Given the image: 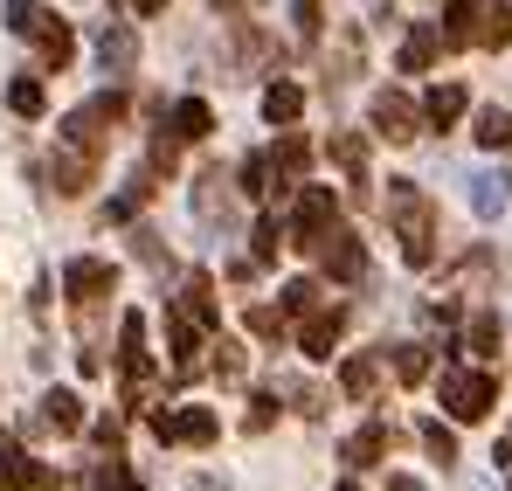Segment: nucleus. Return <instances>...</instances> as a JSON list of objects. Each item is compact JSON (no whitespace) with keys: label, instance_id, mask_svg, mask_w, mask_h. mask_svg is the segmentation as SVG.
<instances>
[{"label":"nucleus","instance_id":"nucleus-28","mask_svg":"<svg viewBox=\"0 0 512 491\" xmlns=\"http://www.w3.org/2000/svg\"><path fill=\"white\" fill-rule=\"evenodd\" d=\"M471 132H478V146L506 153V146H512V111H499V104H492V111H478V125H471Z\"/></svg>","mask_w":512,"mask_h":491},{"label":"nucleus","instance_id":"nucleus-37","mask_svg":"<svg viewBox=\"0 0 512 491\" xmlns=\"http://www.w3.org/2000/svg\"><path fill=\"white\" fill-rule=\"evenodd\" d=\"M243 194H270V153H250L243 160V180H236Z\"/></svg>","mask_w":512,"mask_h":491},{"label":"nucleus","instance_id":"nucleus-10","mask_svg":"<svg viewBox=\"0 0 512 491\" xmlns=\"http://www.w3.org/2000/svg\"><path fill=\"white\" fill-rule=\"evenodd\" d=\"M319 263H326V277H333V284H360V277H367V249H360V236H353L346 222L333 229V236H326Z\"/></svg>","mask_w":512,"mask_h":491},{"label":"nucleus","instance_id":"nucleus-20","mask_svg":"<svg viewBox=\"0 0 512 491\" xmlns=\"http://www.w3.org/2000/svg\"><path fill=\"white\" fill-rule=\"evenodd\" d=\"M42 422H49V429H63V436H70V429H84V395L49 388V395H42Z\"/></svg>","mask_w":512,"mask_h":491},{"label":"nucleus","instance_id":"nucleus-25","mask_svg":"<svg viewBox=\"0 0 512 491\" xmlns=\"http://www.w3.org/2000/svg\"><path fill=\"white\" fill-rule=\"evenodd\" d=\"M436 49H443V28H409L402 35V70H429Z\"/></svg>","mask_w":512,"mask_h":491},{"label":"nucleus","instance_id":"nucleus-19","mask_svg":"<svg viewBox=\"0 0 512 491\" xmlns=\"http://www.w3.org/2000/svg\"><path fill=\"white\" fill-rule=\"evenodd\" d=\"M194 215H201L208 229H229V187H222V173H201V187H194Z\"/></svg>","mask_w":512,"mask_h":491},{"label":"nucleus","instance_id":"nucleus-7","mask_svg":"<svg viewBox=\"0 0 512 491\" xmlns=\"http://www.w3.org/2000/svg\"><path fill=\"white\" fill-rule=\"evenodd\" d=\"M63 284H70V305H77V312H97V305L118 291V270H111L104 256H77V263L63 270Z\"/></svg>","mask_w":512,"mask_h":491},{"label":"nucleus","instance_id":"nucleus-5","mask_svg":"<svg viewBox=\"0 0 512 491\" xmlns=\"http://www.w3.org/2000/svg\"><path fill=\"white\" fill-rule=\"evenodd\" d=\"M492 402H499V381H492L485 367H478V374H471V367H450V374H443V409L457 415V422H485Z\"/></svg>","mask_w":512,"mask_h":491},{"label":"nucleus","instance_id":"nucleus-13","mask_svg":"<svg viewBox=\"0 0 512 491\" xmlns=\"http://www.w3.org/2000/svg\"><path fill=\"white\" fill-rule=\"evenodd\" d=\"M0 485L7 491H56V471H42L21 443H0Z\"/></svg>","mask_w":512,"mask_h":491},{"label":"nucleus","instance_id":"nucleus-23","mask_svg":"<svg viewBox=\"0 0 512 491\" xmlns=\"http://www.w3.org/2000/svg\"><path fill=\"white\" fill-rule=\"evenodd\" d=\"M423 118L436 125V132H443V125H457V118H464V83H436V90L423 97Z\"/></svg>","mask_w":512,"mask_h":491},{"label":"nucleus","instance_id":"nucleus-9","mask_svg":"<svg viewBox=\"0 0 512 491\" xmlns=\"http://www.w3.org/2000/svg\"><path fill=\"white\" fill-rule=\"evenodd\" d=\"M367 118H374V132H381L388 146H409V139L423 132V125H416V104H409L402 90H381V97L367 104Z\"/></svg>","mask_w":512,"mask_h":491},{"label":"nucleus","instance_id":"nucleus-1","mask_svg":"<svg viewBox=\"0 0 512 491\" xmlns=\"http://www.w3.org/2000/svg\"><path fill=\"white\" fill-rule=\"evenodd\" d=\"M388 215H395V236H402V256L423 270L429 256H436V215H429L423 187L416 180H395L388 187Z\"/></svg>","mask_w":512,"mask_h":491},{"label":"nucleus","instance_id":"nucleus-12","mask_svg":"<svg viewBox=\"0 0 512 491\" xmlns=\"http://www.w3.org/2000/svg\"><path fill=\"white\" fill-rule=\"evenodd\" d=\"M167 339H173V367H180V381H187V374L201 367V346H208V326H201L194 312H180V305H173V312H167Z\"/></svg>","mask_w":512,"mask_h":491},{"label":"nucleus","instance_id":"nucleus-44","mask_svg":"<svg viewBox=\"0 0 512 491\" xmlns=\"http://www.w3.org/2000/svg\"><path fill=\"white\" fill-rule=\"evenodd\" d=\"M492 464H506V471H512V429L499 436V450H492Z\"/></svg>","mask_w":512,"mask_h":491},{"label":"nucleus","instance_id":"nucleus-14","mask_svg":"<svg viewBox=\"0 0 512 491\" xmlns=\"http://www.w3.org/2000/svg\"><path fill=\"white\" fill-rule=\"evenodd\" d=\"M340 332H346V312H340V305H312V312H305V332H298V346H305L312 360H333Z\"/></svg>","mask_w":512,"mask_h":491},{"label":"nucleus","instance_id":"nucleus-46","mask_svg":"<svg viewBox=\"0 0 512 491\" xmlns=\"http://www.w3.org/2000/svg\"><path fill=\"white\" fill-rule=\"evenodd\" d=\"M160 7H167V0H132V14H160Z\"/></svg>","mask_w":512,"mask_h":491},{"label":"nucleus","instance_id":"nucleus-48","mask_svg":"<svg viewBox=\"0 0 512 491\" xmlns=\"http://www.w3.org/2000/svg\"><path fill=\"white\" fill-rule=\"evenodd\" d=\"M340 491H353V485H340Z\"/></svg>","mask_w":512,"mask_h":491},{"label":"nucleus","instance_id":"nucleus-4","mask_svg":"<svg viewBox=\"0 0 512 491\" xmlns=\"http://www.w3.org/2000/svg\"><path fill=\"white\" fill-rule=\"evenodd\" d=\"M333 229H340V201H333V187H305L298 208H291V243L305 249V256H319Z\"/></svg>","mask_w":512,"mask_h":491},{"label":"nucleus","instance_id":"nucleus-32","mask_svg":"<svg viewBox=\"0 0 512 491\" xmlns=\"http://www.w3.org/2000/svg\"><path fill=\"white\" fill-rule=\"evenodd\" d=\"M90 491H139V478H132V471H125L118 457H104V464L90 471Z\"/></svg>","mask_w":512,"mask_h":491},{"label":"nucleus","instance_id":"nucleus-8","mask_svg":"<svg viewBox=\"0 0 512 491\" xmlns=\"http://www.w3.org/2000/svg\"><path fill=\"white\" fill-rule=\"evenodd\" d=\"M464 201H471L478 222H499V215L512 208V173H506V166H478V173H464Z\"/></svg>","mask_w":512,"mask_h":491},{"label":"nucleus","instance_id":"nucleus-27","mask_svg":"<svg viewBox=\"0 0 512 491\" xmlns=\"http://www.w3.org/2000/svg\"><path fill=\"white\" fill-rule=\"evenodd\" d=\"M333 160L346 166V180H353V194H360V187H367V139H360V132H340V139H333Z\"/></svg>","mask_w":512,"mask_h":491},{"label":"nucleus","instance_id":"nucleus-35","mask_svg":"<svg viewBox=\"0 0 512 491\" xmlns=\"http://www.w3.org/2000/svg\"><path fill=\"white\" fill-rule=\"evenodd\" d=\"M416 436H423V443H429V457H436V464H457V436H450L443 422H423Z\"/></svg>","mask_w":512,"mask_h":491},{"label":"nucleus","instance_id":"nucleus-22","mask_svg":"<svg viewBox=\"0 0 512 491\" xmlns=\"http://www.w3.org/2000/svg\"><path fill=\"white\" fill-rule=\"evenodd\" d=\"M167 125L180 132V139H208V132H215V111H208L201 97H180V104L167 111Z\"/></svg>","mask_w":512,"mask_h":491},{"label":"nucleus","instance_id":"nucleus-26","mask_svg":"<svg viewBox=\"0 0 512 491\" xmlns=\"http://www.w3.org/2000/svg\"><path fill=\"white\" fill-rule=\"evenodd\" d=\"M298 111H305V90H298V83H270V90H263V118H270V125H291Z\"/></svg>","mask_w":512,"mask_h":491},{"label":"nucleus","instance_id":"nucleus-47","mask_svg":"<svg viewBox=\"0 0 512 491\" xmlns=\"http://www.w3.org/2000/svg\"><path fill=\"white\" fill-rule=\"evenodd\" d=\"M388 491H423V485L416 478H388Z\"/></svg>","mask_w":512,"mask_h":491},{"label":"nucleus","instance_id":"nucleus-36","mask_svg":"<svg viewBox=\"0 0 512 491\" xmlns=\"http://www.w3.org/2000/svg\"><path fill=\"white\" fill-rule=\"evenodd\" d=\"M395 374H402V381L416 388V381L429 374V346H395Z\"/></svg>","mask_w":512,"mask_h":491},{"label":"nucleus","instance_id":"nucleus-2","mask_svg":"<svg viewBox=\"0 0 512 491\" xmlns=\"http://www.w3.org/2000/svg\"><path fill=\"white\" fill-rule=\"evenodd\" d=\"M0 14H7L14 35H28V42L42 49V70H70V28H63V14H49V7H35V0H7Z\"/></svg>","mask_w":512,"mask_h":491},{"label":"nucleus","instance_id":"nucleus-24","mask_svg":"<svg viewBox=\"0 0 512 491\" xmlns=\"http://www.w3.org/2000/svg\"><path fill=\"white\" fill-rule=\"evenodd\" d=\"M153 180H160V173H153V166H139V173L125 180V194H118V201L104 208V222H132V215H139V201L153 194Z\"/></svg>","mask_w":512,"mask_h":491},{"label":"nucleus","instance_id":"nucleus-34","mask_svg":"<svg viewBox=\"0 0 512 491\" xmlns=\"http://www.w3.org/2000/svg\"><path fill=\"white\" fill-rule=\"evenodd\" d=\"M464 346H471V353H499V319H492V312H478V319L464 326Z\"/></svg>","mask_w":512,"mask_h":491},{"label":"nucleus","instance_id":"nucleus-38","mask_svg":"<svg viewBox=\"0 0 512 491\" xmlns=\"http://www.w3.org/2000/svg\"><path fill=\"white\" fill-rule=\"evenodd\" d=\"M284 236H291V229H277V222H256V243H250V256H256V263H270V256L284 249Z\"/></svg>","mask_w":512,"mask_h":491},{"label":"nucleus","instance_id":"nucleus-31","mask_svg":"<svg viewBox=\"0 0 512 491\" xmlns=\"http://www.w3.org/2000/svg\"><path fill=\"white\" fill-rule=\"evenodd\" d=\"M305 166H312V146H305V139H284V146L270 153V173H284V180H298Z\"/></svg>","mask_w":512,"mask_h":491},{"label":"nucleus","instance_id":"nucleus-15","mask_svg":"<svg viewBox=\"0 0 512 491\" xmlns=\"http://www.w3.org/2000/svg\"><path fill=\"white\" fill-rule=\"evenodd\" d=\"M215 429H222V422H215V415L208 409H180V415H153V436H160V443H215Z\"/></svg>","mask_w":512,"mask_h":491},{"label":"nucleus","instance_id":"nucleus-16","mask_svg":"<svg viewBox=\"0 0 512 491\" xmlns=\"http://www.w3.org/2000/svg\"><path fill=\"white\" fill-rule=\"evenodd\" d=\"M49 173H56V194H84L90 180H97V153L70 146V139H56V160H49Z\"/></svg>","mask_w":512,"mask_h":491},{"label":"nucleus","instance_id":"nucleus-21","mask_svg":"<svg viewBox=\"0 0 512 491\" xmlns=\"http://www.w3.org/2000/svg\"><path fill=\"white\" fill-rule=\"evenodd\" d=\"M180 312H194L201 326L215 332V326H222V305H215V284H208V277H187V284H180Z\"/></svg>","mask_w":512,"mask_h":491},{"label":"nucleus","instance_id":"nucleus-3","mask_svg":"<svg viewBox=\"0 0 512 491\" xmlns=\"http://www.w3.org/2000/svg\"><path fill=\"white\" fill-rule=\"evenodd\" d=\"M118 118H125V90H104V97H90V104H77V111L63 118V132H56V139H70V146H84V153L104 160V146H111Z\"/></svg>","mask_w":512,"mask_h":491},{"label":"nucleus","instance_id":"nucleus-42","mask_svg":"<svg viewBox=\"0 0 512 491\" xmlns=\"http://www.w3.org/2000/svg\"><path fill=\"white\" fill-rule=\"evenodd\" d=\"M291 21H298V35L312 42V35H319V0H291Z\"/></svg>","mask_w":512,"mask_h":491},{"label":"nucleus","instance_id":"nucleus-18","mask_svg":"<svg viewBox=\"0 0 512 491\" xmlns=\"http://www.w3.org/2000/svg\"><path fill=\"white\" fill-rule=\"evenodd\" d=\"M388 443H395V429H388V422H367V429H353V436H346V464H353V471H367V464H381V450H388Z\"/></svg>","mask_w":512,"mask_h":491},{"label":"nucleus","instance_id":"nucleus-45","mask_svg":"<svg viewBox=\"0 0 512 491\" xmlns=\"http://www.w3.org/2000/svg\"><path fill=\"white\" fill-rule=\"evenodd\" d=\"M187 491H229V485H222V478H194Z\"/></svg>","mask_w":512,"mask_h":491},{"label":"nucleus","instance_id":"nucleus-11","mask_svg":"<svg viewBox=\"0 0 512 491\" xmlns=\"http://www.w3.org/2000/svg\"><path fill=\"white\" fill-rule=\"evenodd\" d=\"M97 63H104L111 77H125V70L139 63V35H132V21H118V14L97 21Z\"/></svg>","mask_w":512,"mask_h":491},{"label":"nucleus","instance_id":"nucleus-43","mask_svg":"<svg viewBox=\"0 0 512 491\" xmlns=\"http://www.w3.org/2000/svg\"><path fill=\"white\" fill-rule=\"evenodd\" d=\"M215 374H222V381H243V353H236L229 339H222V353H215Z\"/></svg>","mask_w":512,"mask_h":491},{"label":"nucleus","instance_id":"nucleus-33","mask_svg":"<svg viewBox=\"0 0 512 491\" xmlns=\"http://www.w3.org/2000/svg\"><path fill=\"white\" fill-rule=\"evenodd\" d=\"M7 104H14L21 118H42V83H35V77H14V83H7Z\"/></svg>","mask_w":512,"mask_h":491},{"label":"nucleus","instance_id":"nucleus-41","mask_svg":"<svg viewBox=\"0 0 512 491\" xmlns=\"http://www.w3.org/2000/svg\"><path fill=\"white\" fill-rule=\"evenodd\" d=\"M270 422H277V395H256V402H250V422H243V429H250V436H263Z\"/></svg>","mask_w":512,"mask_h":491},{"label":"nucleus","instance_id":"nucleus-30","mask_svg":"<svg viewBox=\"0 0 512 491\" xmlns=\"http://www.w3.org/2000/svg\"><path fill=\"white\" fill-rule=\"evenodd\" d=\"M485 49H506L512 42V7L506 0H485V35H478Z\"/></svg>","mask_w":512,"mask_h":491},{"label":"nucleus","instance_id":"nucleus-40","mask_svg":"<svg viewBox=\"0 0 512 491\" xmlns=\"http://www.w3.org/2000/svg\"><path fill=\"white\" fill-rule=\"evenodd\" d=\"M250 332L277 339V332H284V305H256V312H250Z\"/></svg>","mask_w":512,"mask_h":491},{"label":"nucleus","instance_id":"nucleus-39","mask_svg":"<svg viewBox=\"0 0 512 491\" xmlns=\"http://www.w3.org/2000/svg\"><path fill=\"white\" fill-rule=\"evenodd\" d=\"M312 305H319V284H312V277L284 284V312H312Z\"/></svg>","mask_w":512,"mask_h":491},{"label":"nucleus","instance_id":"nucleus-6","mask_svg":"<svg viewBox=\"0 0 512 491\" xmlns=\"http://www.w3.org/2000/svg\"><path fill=\"white\" fill-rule=\"evenodd\" d=\"M118 367H125V402L139 409V395H146V381H153V353H146V319H139V312L118 319Z\"/></svg>","mask_w":512,"mask_h":491},{"label":"nucleus","instance_id":"nucleus-17","mask_svg":"<svg viewBox=\"0 0 512 491\" xmlns=\"http://www.w3.org/2000/svg\"><path fill=\"white\" fill-rule=\"evenodd\" d=\"M485 35V0H450L443 7V49H471Z\"/></svg>","mask_w":512,"mask_h":491},{"label":"nucleus","instance_id":"nucleus-29","mask_svg":"<svg viewBox=\"0 0 512 491\" xmlns=\"http://www.w3.org/2000/svg\"><path fill=\"white\" fill-rule=\"evenodd\" d=\"M374 381H381V367H374L367 353H360V360H346V367H340V388H346V395H360V402L374 395Z\"/></svg>","mask_w":512,"mask_h":491}]
</instances>
